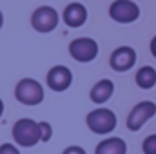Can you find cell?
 <instances>
[{"mask_svg":"<svg viewBox=\"0 0 156 154\" xmlns=\"http://www.w3.org/2000/svg\"><path fill=\"white\" fill-rule=\"evenodd\" d=\"M85 123H87V127H89L91 132L100 134V136H107V134H111L116 129L118 118L111 109L98 107V109H94V111H91L87 114Z\"/></svg>","mask_w":156,"mask_h":154,"instance_id":"cell-1","label":"cell"},{"mask_svg":"<svg viewBox=\"0 0 156 154\" xmlns=\"http://www.w3.org/2000/svg\"><path fill=\"white\" fill-rule=\"evenodd\" d=\"M13 140L18 147H35L40 143V127L38 121L31 118H20L13 125Z\"/></svg>","mask_w":156,"mask_h":154,"instance_id":"cell-2","label":"cell"},{"mask_svg":"<svg viewBox=\"0 0 156 154\" xmlns=\"http://www.w3.org/2000/svg\"><path fill=\"white\" fill-rule=\"evenodd\" d=\"M44 87L35 78H22L15 87V98L27 107H35L44 102Z\"/></svg>","mask_w":156,"mask_h":154,"instance_id":"cell-3","label":"cell"},{"mask_svg":"<svg viewBox=\"0 0 156 154\" xmlns=\"http://www.w3.org/2000/svg\"><path fill=\"white\" fill-rule=\"evenodd\" d=\"M58 22H60L58 11L55 7H51V5H40L31 15V26H33V29L37 33H42V35L55 31L56 26H58Z\"/></svg>","mask_w":156,"mask_h":154,"instance_id":"cell-4","label":"cell"},{"mask_svg":"<svg viewBox=\"0 0 156 154\" xmlns=\"http://www.w3.org/2000/svg\"><path fill=\"white\" fill-rule=\"evenodd\" d=\"M98 42L89 37H80V38H75L71 44H69V54L80 62V64H89L93 62L96 56H98Z\"/></svg>","mask_w":156,"mask_h":154,"instance_id":"cell-5","label":"cell"},{"mask_svg":"<svg viewBox=\"0 0 156 154\" xmlns=\"http://www.w3.org/2000/svg\"><path fill=\"white\" fill-rule=\"evenodd\" d=\"M154 114H156V103L154 102L144 100V102L136 103V105L131 109V113L127 114V121H125V123H127V129L133 131V132L140 131Z\"/></svg>","mask_w":156,"mask_h":154,"instance_id":"cell-6","label":"cell"},{"mask_svg":"<svg viewBox=\"0 0 156 154\" xmlns=\"http://www.w3.org/2000/svg\"><path fill=\"white\" fill-rule=\"evenodd\" d=\"M109 16L118 24H133L140 18V7L133 0H115L109 5Z\"/></svg>","mask_w":156,"mask_h":154,"instance_id":"cell-7","label":"cell"},{"mask_svg":"<svg viewBox=\"0 0 156 154\" xmlns=\"http://www.w3.org/2000/svg\"><path fill=\"white\" fill-rule=\"evenodd\" d=\"M134 64H136V51L129 45H120L111 53L109 65L116 73H125V71L133 69Z\"/></svg>","mask_w":156,"mask_h":154,"instance_id":"cell-8","label":"cell"},{"mask_svg":"<svg viewBox=\"0 0 156 154\" xmlns=\"http://www.w3.org/2000/svg\"><path fill=\"white\" fill-rule=\"evenodd\" d=\"M45 82H47V87L55 93H64L71 87L73 83V73L69 71V67L66 65H55L49 69L47 76H45Z\"/></svg>","mask_w":156,"mask_h":154,"instance_id":"cell-9","label":"cell"},{"mask_svg":"<svg viewBox=\"0 0 156 154\" xmlns=\"http://www.w3.org/2000/svg\"><path fill=\"white\" fill-rule=\"evenodd\" d=\"M62 18L69 27H82L87 22V7L80 2H71L66 5Z\"/></svg>","mask_w":156,"mask_h":154,"instance_id":"cell-10","label":"cell"},{"mask_svg":"<svg viewBox=\"0 0 156 154\" xmlns=\"http://www.w3.org/2000/svg\"><path fill=\"white\" fill-rule=\"evenodd\" d=\"M113 93H115V83L109 78H104V80H98L93 85L89 96H91V102H94L96 105H102V103H105V102L111 100Z\"/></svg>","mask_w":156,"mask_h":154,"instance_id":"cell-11","label":"cell"},{"mask_svg":"<svg viewBox=\"0 0 156 154\" xmlns=\"http://www.w3.org/2000/svg\"><path fill=\"white\" fill-rule=\"evenodd\" d=\"M94 154H127V143L122 138L111 136V138L102 140L96 145Z\"/></svg>","mask_w":156,"mask_h":154,"instance_id":"cell-12","label":"cell"},{"mask_svg":"<svg viewBox=\"0 0 156 154\" xmlns=\"http://www.w3.org/2000/svg\"><path fill=\"white\" fill-rule=\"evenodd\" d=\"M136 85L140 87V89H153L156 85V69L154 67H151V65H144V67H140L138 71H136Z\"/></svg>","mask_w":156,"mask_h":154,"instance_id":"cell-13","label":"cell"},{"mask_svg":"<svg viewBox=\"0 0 156 154\" xmlns=\"http://www.w3.org/2000/svg\"><path fill=\"white\" fill-rule=\"evenodd\" d=\"M38 127H40V142L45 143L53 138V127L49 121H38Z\"/></svg>","mask_w":156,"mask_h":154,"instance_id":"cell-14","label":"cell"},{"mask_svg":"<svg viewBox=\"0 0 156 154\" xmlns=\"http://www.w3.org/2000/svg\"><path fill=\"white\" fill-rule=\"evenodd\" d=\"M144 154H156V134H149L142 143Z\"/></svg>","mask_w":156,"mask_h":154,"instance_id":"cell-15","label":"cell"},{"mask_svg":"<svg viewBox=\"0 0 156 154\" xmlns=\"http://www.w3.org/2000/svg\"><path fill=\"white\" fill-rule=\"evenodd\" d=\"M0 154H20V151L13 143H2L0 145Z\"/></svg>","mask_w":156,"mask_h":154,"instance_id":"cell-16","label":"cell"},{"mask_svg":"<svg viewBox=\"0 0 156 154\" xmlns=\"http://www.w3.org/2000/svg\"><path fill=\"white\" fill-rule=\"evenodd\" d=\"M62 154H87L85 149H82L80 145H71V147H66Z\"/></svg>","mask_w":156,"mask_h":154,"instance_id":"cell-17","label":"cell"},{"mask_svg":"<svg viewBox=\"0 0 156 154\" xmlns=\"http://www.w3.org/2000/svg\"><path fill=\"white\" fill-rule=\"evenodd\" d=\"M149 47H151V54L156 58V37L151 40V45H149Z\"/></svg>","mask_w":156,"mask_h":154,"instance_id":"cell-18","label":"cell"},{"mask_svg":"<svg viewBox=\"0 0 156 154\" xmlns=\"http://www.w3.org/2000/svg\"><path fill=\"white\" fill-rule=\"evenodd\" d=\"M4 114V102H2V98H0V118Z\"/></svg>","mask_w":156,"mask_h":154,"instance_id":"cell-19","label":"cell"},{"mask_svg":"<svg viewBox=\"0 0 156 154\" xmlns=\"http://www.w3.org/2000/svg\"><path fill=\"white\" fill-rule=\"evenodd\" d=\"M2 26H4V15H2V11H0V29H2Z\"/></svg>","mask_w":156,"mask_h":154,"instance_id":"cell-20","label":"cell"}]
</instances>
